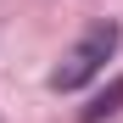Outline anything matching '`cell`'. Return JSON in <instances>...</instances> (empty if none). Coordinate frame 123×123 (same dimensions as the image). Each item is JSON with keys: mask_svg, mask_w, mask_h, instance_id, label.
Returning a JSON list of instances; mask_svg holds the SVG:
<instances>
[{"mask_svg": "<svg viewBox=\"0 0 123 123\" xmlns=\"http://www.w3.org/2000/svg\"><path fill=\"white\" fill-rule=\"evenodd\" d=\"M117 106H123V78H112V84H106V90H101L90 106H84V117H78V123H101V117H112Z\"/></svg>", "mask_w": 123, "mask_h": 123, "instance_id": "7a4b0ae2", "label": "cell"}, {"mask_svg": "<svg viewBox=\"0 0 123 123\" xmlns=\"http://www.w3.org/2000/svg\"><path fill=\"white\" fill-rule=\"evenodd\" d=\"M112 50H117V23H90L84 34L73 39V50L50 67V90H62V95H67V90H84L90 78L112 62Z\"/></svg>", "mask_w": 123, "mask_h": 123, "instance_id": "6da1fadb", "label": "cell"}]
</instances>
